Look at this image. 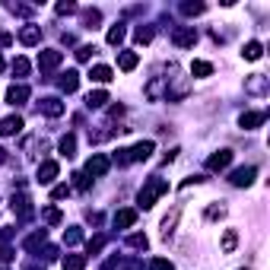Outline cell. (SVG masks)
Returning <instances> with one entry per match:
<instances>
[{"label":"cell","instance_id":"12","mask_svg":"<svg viewBox=\"0 0 270 270\" xmlns=\"http://www.w3.org/2000/svg\"><path fill=\"white\" fill-rule=\"evenodd\" d=\"M245 89H248V92H255V95H264V92H267V76H264V73L248 76V80H245Z\"/></svg>","mask_w":270,"mask_h":270},{"label":"cell","instance_id":"6","mask_svg":"<svg viewBox=\"0 0 270 270\" xmlns=\"http://www.w3.org/2000/svg\"><path fill=\"white\" fill-rule=\"evenodd\" d=\"M229 162H232V150H220V153H213L210 159H207V169H210V172H223Z\"/></svg>","mask_w":270,"mask_h":270},{"label":"cell","instance_id":"7","mask_svg":"<svg viewBox=\"0 0 270 270\" xmlns=\"http://www.w3.org/2000/svg\"><path fill=\"white\" fill-rule=\"evenodd\" d=\"M57 64H60V51L51 48V51H41V54H38V67H41V73H51Z\"/></svg>","mask_w":270,"mask_h":270},{"label":"cell","instance_id":"32","mask_svg":"<svg viewBox=\"0 0 270 270\" xmlns=\"http://www.w3.org/2000/svg\"><path fill=\"white\" fill-rule=\"evenodd\" d=\"M181 13H185V16H197V13H204V3H181Z\"/></svg>","mask_w":270,"mask_h":270},{"label":"cell","instance_id":"1","mask_svg":"<svg viewBox=\"0 0 270 270\" xmlns=\"http://www.w3.org/2000/svg\"><path fill=\"white\" fill-rule=\"evenodd\" d=\"M165 191H169V181H165V178H150V181L140 188V197H137V200H140L143 210H150V207L165 194Z\"/></svg>","mask_w":270,"mask_h":270},{"label":"cell","instance_id":"15","mask_svg":"<svg viewBox=\"0 0 270 270\" xmlns=\"http://www.w3.org/2000/svg\"><path fill=\"white\" fill-rule=\"evenodd\" d=\"M57 86H60L64 92H76V86H80V73H76V70H67V73L57 80Z\"/></svg>","mask_w":270,"mask_h":270},{"label":"cell","instance_id":"26","mask_svg":"<svg viewBox=\"0 0 270 270\" xmlns=\"http://www.w3.org/2000/svg\"><path fill=\"white\" fill-rule=\"evenodd\" d=\"M191 73H194V76H210L213 64H207V60H194V64H191Z\"/></svg>","mask_w":270,"mask_h":270},{"label":"cell","instance_id":"43","mask_svg":"<svg viewBox=\"0 0 270 270\" xmlns=\"http://www.w3.org/2000/svg\"><path fill=\"white\" fill-rule=\"evenodd\" d=\"M73 10H76L73 3H57V13H73Z\"/></svg>","mask_w":270,"mask_h":270},{"label":"cell","instance_id":"27","mask_svg":"<svg viewBox=\"0 0 270 270\" xmlns=\"http://www.w3.org/2000/svg\"><path fill=\"white\" fill-rule=\"evenodd\" d=\"M121 41H124V25H111L108 29V45H121Z\"/></svg>","mask_w":270,"mask_h":270},{"label":"cell","instance_id":"44","mask_svg":"<svg viewBox=\"0 0 270 270\" xmlns=\"http://www.w3.org/2000/svg\"><path fill=\"white\" fill-rule=\"evenodd\" d=\"M0 70H3V57H0Z\"/></svg>","mask_w":270,"mask_h":270},{"label":"cell","instance_id":"30","mask_svg":"<svg viewBox=\"0 0 270 270\" xmlns=\"http://www.w3.org/2000/svg\"><path fill=\"white\" fill-rule=\"evenodd\" d=\"M102 19V13L99 10H86V16H83V22H86V29H95V22Z\"/></svg>","mask_w":270,"mask_h":270},{"label":"cell","instance_id":"28","mask_svg":"<svg viewBox=\"0 0 270 270\" xmlns=\"http://www.w3.org/2000/svg\"><path fill=\"white\" fill-rule=\"evenodd\" d=\"M235 245H239V235H235L232 229H226V235H223V251L229 255V251H235Z\"/></svg>","mask_w":270,"mask_h":270},{"label":"cell","instance_id":"17","mask_svg":"<svg viewBox=\"0 0 270 270\" xmlns=\"http://www.w3.org/2000/svg\"><path fill=\"white\" fill-rule=\"evenodd\" d=\"M57 153H60V156H67V159H70V156L76 153V137H73V134L60 137V143H57Z\"/></svg>","mask_w":270,"mask_h":270},{"label":"cell","instance_id":"3","mask_svg":"<svg viewBox=\"0 0 270 270\" xmlns=\"http://www.w3.org/2000/svg\"><path fill=\"white\" fill-rule=\"evenodd\" d=\"M255 175H258V169H255V165H245V169H235L229 181H232L235 188H248L251 181H255Z\"/></svg>","mask_w":270,"mask_h":270},{"label":"cell","instance_id":"24","mask_svg":"<svg viewBox=\"0 0 270 270\" xmlns=\"http://www.w3.org/2000/svg\"><path fill=\"white\" fill-rule=\"evenodd\" d=\"M175 223H178V210H172V213L162 220V239H169V235L175 232Z\"/></svg>","mask_w":270,"mask_h":270},{"label":"cell","instance_id":"4","mask_svg":"<svg viewBox=\"0 0 270 270\" xmlns=\"http://www.w3.org/2000/svg\"><path fill=\"white\" fill-rule=\"evenodd\" d=\"M108 165H111V162H108V156H102V153H99V156H92V159L86 162V175L99 178V175H105V172H108Z\"/></svg>","mask_w":270,"mask_h":270},{"label":"cell","instance_id":"8","mask_svg":"<svg viewBox=\"0 0 270 270\" xmlns=\"http://www.w3.org/2000/svg\"><path fill=\"white\" fill-rule=\"evenodd\" d=\"M19 130H22V118L19 115H10V118L0 121V137H13V134H19Z\"/></svg>","mask_w":270,"mask_h":270},{"label":"cell","instance_id":"2","mask_svg":"<svg viewBox=\"0 0 270 270\" xmlns=\"http://www.w3.org/2000/svg\"><path fill=\"white\" fill-rule=\"evenodd\" d=\"M172 41H175L178 48H191L197 41V32H194V25H178L175 32H172Z\"/></svg>","mask_w":270,"mask_h":270},{"label":"cell","instance_id":"29","mask_svg":"<svg viewBox=\"0 0 270 270\" xmlns=\"http://www.w3.org/2000/svg\"><path fill=\"white\" fill-rule=\"evenodd\" d=\"M134 38L140 41V45H146V41H153V29H150V25H140V29L134 32Z\"/></svg>","mask_w":270,"mask_h":270},{"label":"cell","instance_id":"14","mask_svg":"<svg viewBox=\"0 0 270 270\" xmlns=\"http://www.w3.org/2000/svg\"><path fill=\"white\" fill-rule=\"evenodd\" d=\"M19 41H22V45H38V41H41V29H38V25H22V29H19Z\"/></svg>","mask_w":270,"mask_h":270},{"label":"cell","instance_id":"5","mask_svg":"<svg viewBox=\"0 0 270 270\" xmlns=\"http://www.w3.org/2000/svg\"><path fill=\"white\" fill-rule=\"evenodd\" d=\"M153 150H156L153 140H140L134 150H127V156H130V162H143V159H150V156H153Z\"/></svg>","mask_w":270,"mask_h":270},{"label":"cell","instance_id":"34","mask_svg":"<svg viewBox=\"0 0 270 270\" xmlns=\"http://www.w3.org/2000/svg\"><path fill=\"white\" fill-rule=\"evenodd\" d=\"M226 216V207H210V210H207V220H223Z\"/></svg>","mask_w":270,"mask_h":270},{"label":"cell","instance_id":"16","mask_svg":"<svg viewBox=\"0 0 270 270\" xmlns=\"http://www.w3.org/2000/svg\"><path fill=\"white\" fill-rule=\"evenodd\" d=\"M137 223V210H118L115 213V226L118 229H127V226Z\"/></svg>","mask_w":270,"mask_h":270},{"label":"cell","instance_id":"11","mask_svg":"<svg viewBox=\"0 0 270 270\" xmlns=\"http://www.w3.org/2000/svg\"><path fill=\"white\" fill-rule=\"evenodd\" d=\"M29 99V86H10V89H6V102H10V105H22V102Z\"/></svg>","mask_w":270,"mask_h":270},{"label":"cell","instance_id":"19","mask_svg":"<svg viewBox=\"0 0 270 270\" xmlns=\"http://www.w3.org/2000/svg\"><path fill=\"white\" fill-rule=\"evenodd\" d=\"M105 102H108V92H102V89H95V92L86 95V105H89V108H102Z\"/></svg>","mask_w":270,"mask_h":270},{"label":"cell","instance_id":"21","mask_svg":"<svg viewBox=\"0 0 270 270\" xmlns=\"http://www.w3.org/2000/svg\"><path fill=\"white\" fill-rule=\"evenodd\" d=\"M13 213H19V216H29V213H32V207H29V197H22V194L16 197V194H13Z\"/></svg>","mask_w":270,"mask_h":270},{"label":"cell","instance_id":"37","mask_svg":"<svg viewBox=\"0 0 270 270\" xmlns=\"http://www.w3.org/2000/svg\"><path fill=\"white\" fill-rule=\"evenodd\" d=\"M64 239H67V245H76V242L83 239V232H80V229H70V232L64 235Z\"/></svg>","mask_w":270,"mask_h":270},{"label":"cell","instance_id":"33","mask_svg":"<svg viewBox=\"0 0 270 270\" xmlns=\"http://www.w3.org/2000/svg\"><path fill=\"white\" fill-rule=\"evenodd\" d=\"M45 223L57 226V223H60V210H54V207H51V210H45Z\"/></svg>","mask_w":270,"mask_h":270},{"label":"cell","instance_id":"36","mask_svg":"<svg viewBox=\"0 0 270 270\" xmlns=\"http://www.w3.org/2000/svg\"><path fill=\"white\" fill-rule=\"evenodd\" d=\"M92 54H95V48H92V45H83L80 51H76V57H80V60H89Z\"/></svg>","mask_w":270,"mask_h":270},{"label":"cell","instance_id":"38","mask_svg":"<svg viewBox=\"0 0 270 270\" xmlns=\"http://www.w3.org/2000/svg\"><path fill=\"white\" fill-rule=\"evenodd\" d=\"M51 194H54V200H60V197H67V194H70V188H67V185H57L54 191H51Z\"/></svg>","mask_w":270,"mask_h":270},{"label":"cell","instance_id":"35","mask_svg":"<svg viewBox=\"0 0 270 270\" xmlns=\"http://www.w3.org/2000/svg\"><path fill=\"white\" fill-rule=\"evenodd\" d=\"M150 242H146V235H130V248H146Z\"/></svg>","mask_w":270,"mask_h":270},{"label":"cell","instance_id":"42","mask_svg":"<svg viewBox=\"0 0 270 270\" xmlns=\"http://www.w3.org/2000/svg\"><path fill=\"white\" fill-rule=\"evenodd\" d=\"M10 258H13V255H10V248H6V245H0V264H6Z\"/></svg>","mask_w":270,"mask_h":270},{"label":"cell","instance_id":"39","mask_svg":"<svg viewBox=\"0 0 270 270\" xmlns=\"http://www.w3.org/2000/svg\"><path fill=\"white\" fill-rule=\"evenodd\" d=\"M102 245H105V239H102V235H95V239L89 242V251H102Z\"/></svg>","mask_w":270,"mask_h":270},{"label":"cell","instance_id":"10","mask_svg":"<svg viewBox=\"0 0 270 270\" xmlns=\"http://www.w3.org/2000/svg\"><path fill=\"white\" fill-rule=\"evenodd\" d=\"M57 172H60V169H57V162H51V159H48V162H41V165H38V181H41V185H51V181L57 178Z\"/></svg>","mask_w":270,"mask_h":270},{"label":"cell","instance_id":"23","mask_svg":"<svg viewBox=\"0 0 270 270\" xmlns=\"http://www.w3.org/2000/svg\"><path fill=\"white\" fill-rule=\"evenodd\" d=\"M45 239H48V232L41 229V232H35V235H29V239H25V251H35V248H41L45 245Z\"/></svg>","mask_w":270,"mask_h":270},{"label":"cell","instance_id":"40","mask_svg":"<svg viewBox=\"0 0 270 270\" xmlns=\"http://www.w3.org/2000/svg\"><path fill=\"white\" fill-rule=\"evenodd\" d=\"M153 270H172V261H153Z\"/></svg>","mask_w":270,"mask_h":270},{"label":"cell","instance_id":"9","mask_svg":"<svg viewBox=\"0 0 270 270\" xmlns=\"http://www.w3.org/2000/svg\"><path fill=\"white\" fill-rule=\"evenodd\" d=\"M264 121H267V115H264V111H245V115L239 118V124L245 127V130H255L258 124H264Z\"/></svg>","mask_w":270,"mask_h":270},{"label":"cell","instance_id":"18","mask_svg":"<svg viewBox=\"0 0 270 270\" xmlns=\"http://www.w3.org/2000/svg\"><path fill=\"white\" fill-rule=\"evenodd\" d=\"M89 80H92V83H108V80H111V67H105V64L92 67V70H89Z\"/></svg>","mask_w":270,"mask_h":270},{"label":"cell","instance_id":"20","mask_svg":"<svg viewBox=\"0 0 270 270\" xmlns=\"http://www.w3.org/2000/svg\"><path fill=\"white\" fill-rule=\"evenodd\" d=\"M118 67H121L124 73H130V70L137 67V54H134V51H124V54L118 57Z\"/></svg>","mask_w":270,"mask_h":270},{"label":"cell","instance_id":"13","mask_svg":"<svg viewBox=\"0 0 270 270\" xmlns=\"http://www.w3.org/2000/svg\"><path fill=\"white\" fill-rule=\"evenodd\" d=\"M41 111H45L48 118H57V115H64V102L54 99V95H48V99H41Z\"/></svg>","mask_w":270,"mask_h":270},{"label":"cell","instance_id":"31","mask_svg":"<svg viewBox=\"0 0 270 270\" xmlns=\"http://www.w3.org/2000/svg\"><path fill=\"white\" fill-rule=\"evenodd\" d=\"M13 73L25 76V73H29V60H25V57H16V60H13Z\"/></svg>","mask_w":270,"mask_h":270},{"label":"cell","instance_id":"22","mask_svg":"<svg viewBox=\"0 0 270 270\" xmlns=\"http://www.w3.org/2000/svg\"><path fill=\"white\" fill-rule=\"evenodd\" d=\"M242 54H245V60H258L261 54H264V45H261V41H248Z\"/></svg>","mask_w":270,"mask_h":270},{"label":"cell","instance_id":"25","mask_svg":"<svg viewBox=\"0 0 270 270\" xmlns=\"http://www.w3.org/2000/svg\"><path fill=\"white\" fill-rule=\"evenodd\" d=\"M86 267V258L83 255H67L64 258V270H83Z\"/></svg>","mask_w":270,"mask_h":270},{"label":"cell","instance_id":"41","mask_svg":"<svg viewBox=\"0 0 270 270\" xmlns=\"http://www.w3.org/2000/svg\"><path fill=\"white\" fill-rule=\"evenodd\" d=\"M73 178H76V188H80V191L89 188V178H86V175H73Z\"/></svg>","mask_w":270,"mask_h":270}]
</instances>
